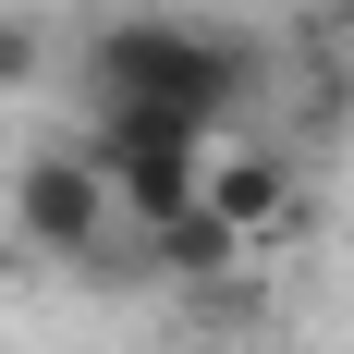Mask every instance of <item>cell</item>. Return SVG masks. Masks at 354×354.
I'll use <instances>...</instances> for the list:
<instances>
[{"label":"cell","instance_id":"obj_1","mask_svg":"<svg viewBox=\"0 0 354 354\" xmlns=\"http://www.w3.org/2000/svg\"><path fill=\"white\" fill-rule=\"evenodd\" d=\"M86 86L98 110H171L196 135H232V110L257 98V37L208 12H110L86 37Z\"/></svg>","mask_w":354,"mask_h":354},{"label":"cell","instance_id":"obj_8","mask_svg":"<svg viewBox=\"0 0 354 354\" xmlns=\"http://www.w3.org/2000/svg\"><path fill=\"white\" fill-rule=\"evenodd\" d=\"M330 12H342V37H354V0H330Z\"/></svg>","mask_w":354,"mask_h":354},{"label":"cell","instance_id":"obj_5","mask_svg":"<svg viewBox=\"0 0 354 354\" xmlns=\"http://www.w3.org/2000/svg\"><path fill=\"white\" fill-rule=\"evenodd\" d=\"M147 245V269H159V281H232V269H245V232H232V220H208V208H171L159 220V232H135Z\"/></svg>","mask_w":354,"mask_h":354},{"label":"cell","instance_id":"obj_7","mask_svg":"<svg viewBox=\"0 0 354 354\" xmlns=\"http://www.w3.org/2000/svg\"><path fill=\"white\" fill-rule=\"evenodd\" d=\"M171 354H245V342H220V330H183V342Z\"/></svg>","mask_w":354,"mask_h":354},{"label":"cell","instance_id":"obj_6","mask_svg":"<svg viewBox=\"0 0 354 354\" xmlns=\"http://www.w3.org/2000/svg\"><path fill=\"white\" fill-rule=\"evenodd\" d=\"M37 73H49V25H37V12H0V98L37 86Z\"/></svg>","mask_w":354,"mask_h":354},{"label":"cell","instance_id":"obj_9","mask_svg":"<svg viewBox=\"0 0 354 354\" xmlns=\"http://www.w3.org/2000/svg\"><path fill=\"white\" fill-rule=\"evenodd\" d=\"M281 354H318V342H281Z\"/></svg>","mask_w":354,"mask_h":354},{"label":"cell","instance_id":"obj_3","mask_svg":"<svg viewBox=\"0 0 354 354\" xmlns=\"http://www.w3.org/2000/svg\"><path fill=\"white\" fill-rule=\"evenodd\" d=\"M0 220H12V245H25V257H49V269H98L110 232H122V208H110V183H98L86 147H37V159H12Z\"/></svg>","mask_w":354,"mask_h":354},{"label":"cell","instance_id":"obj_4","mask_svg":"<svg viewBox=\"0 0 354 354\" xmlns=\"http://www.w3.org/2000/svg\"><path fill=\"white\" fill-rule=\"evenodd\" d=\"M196 208H208V220H232L245 245H269V232H293V171L269 159V147H208Z\"/></svg>","mask_w":354,"mask_h":354},{"label":"cell","instance_id":"obj_2","mask_svg":"<svg viewBox=\"0 0 354 354\" xmlns=\"http://www.w3.org/2000/svg\"><path fill=\"white\" fill-rule=\"evenodd\" d=\"M73 147L98 159V183H110V208H122V232H159L171 208H196V183H208V147H220V135L171 122V110H98Z\"/></svg>","mask_w":354,"mask_h":354}]
</instances>
